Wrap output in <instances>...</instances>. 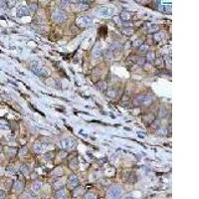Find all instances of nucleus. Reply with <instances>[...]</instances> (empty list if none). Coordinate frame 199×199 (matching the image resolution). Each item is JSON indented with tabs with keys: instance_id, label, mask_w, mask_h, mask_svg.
<instances>
[{
	"instance_id": "obj_12",
	"label": "nucleus",
	"mask_w": 199,
	"mask_h": 199,
	"mask_svg": "<svg viewBox=\"0 0 199 199\" xmlns=\"http://www.w3.org/2000/svg\"><path fill=\"white\" fill-rule=\"evenodd\" d=\"M12 187H13V190H14L15 192H21V191L23 190V188H24V182L19 181V180L15 181Z\"/></svg>"
},
{
	"instance_id": "obj_5",
	"label": "nucleus",
	"mask_w": 199,
	"mask_h": 199,
	"mask_svg": "<svg viewBox=\"0 0 199 199\" xmlns=\"http://www.w3.org/2000/svg\"><path fill=\"white\" fill-rule=\"evenodd\" d=\"M121 189L120 187L115 186V187H112L108 191V194H107V198L108 199H120L121 196Z\"/></svg>"
},
{
	"instance_id": "obj_15",
	"label": "nucleus",
	"mask_w": 199,
	"mask_h": 199,
	"mask_svg": "<svg viewBox=\"0 0 199 199\" xmlns=\"http://www.w3.org/2000/svg\"><path fill=\"white\" fill-rule=\"evenodd\" d=\"M20 171H21V173L24 175H28L30 173V169L29 167L26 165V164H23V165H21V167H20Z\"/></svg>"
},
{
	"instance_id": "obj_18",
	"label": "nucleus",
	"mask_w": 199,
	"mask_h": 199,
	"mask_svg": "<svg viewBox=\"0 0 199 199\" xmlns=\"http://www.w3.org/2000/svg\"><path fill=\"white\" fill-rule=\"evenodd\" d=\"M97 88L100 91L103 92V91L106 89V83H105V82H99V83L97 84Z\"/></svg>"
},
{
	"instance_id": "obj_26",
	"label": "nucleus",
	"mask_w": 199,
	"mask_h": 199,
	"mask_svg": "<svg viewBox=\"0 0 199 199\" xmlns=\"http://www.w3.org/2000/svg\"><path fill=\"white\" fill-rule=\"evenodd\" d=\"M6 197V194L3 190H0V199H5Z\"/></svg>"
},
{
	"instance_id": "obj_19",
	"label": "nucleus",
	"mask_w": 199,
	"mask_h": 199,
	"mask_svg": "<svg viewBox=\"0 0 199 199\" xmlns=\"http://www.w3.org/2000/svg\"><path fill=\"white\" fill-rule=\"evenodd\" d=\"M83 192V190H82V188H80L79 186H77L76 188H74V191H73V194H74V196H79V194H81V193Z\"/></svg>"
},
{
	"instance_id": "obj_25",
	"label": "nucleus",
	"mask_w": 199,
	"mask_h": 199,
	"mask_svg": "<svg viewBox=\"0 0 199 199\" xmlns=\"http://www.w3.org/2000/svg\"><path fill=\"white\" fill-rule=\"evenodd\" d=\"M7 171L10 172V173H14V172H15V168L12 167V166H8V167H7Z\"/></svg>"
},
{
	"instance_id": "obj_11",
	"label": "nucleus",
	"mask_w": 199,
	"mask_h": 199,
	"mask_svg": "<svg viewBox=\"0 0 199 199\" xmlns=\"http://www.w3.org/2000/svg\"><path fill=\"white\" fill-rule=\"evenodd\" d=\"M67 197H68V193L64 188L57 190L55 193V198L56 199H67Z\"/></svg>"
},
{
	"instance_id": "obj_16",
	"label": "nucleus",
	"mask_w": 199,
	"mask_h": 199,
	"mask_svg": "<svg viewBox=\"0 0 199 199\" xmlns=\"http://www.w3.org/2000/svg\"><path fill=\"white\" fill-rule=\"evenodd\" d=\"M120 16H121V19L122 20V21H127V20H128V19L131 18V15H129V13H127V11H123V12H121Z\"/></svg>"
},
{
	"instance_id": "obj_22",
	"label": "nucleus",
	"mask_w": 199,
	"mask_h": 199,
	"mask_svg": "<svg viewBox=\"0 0 199 199\" xmlns=\"http://www.w3.org/2000/svg\"><path fill=\"white\" fill-rule=\"evenodd\" d=\"M36 9H37V5L33 3V4H30V5H29V9H28V10H29V12H35Z\"/></svg>"
},
{
	"instance_id": "obj_27",
	"label": "nucleus",
	"mask_w": 199,
	"mask_h": 199,
	"mask_svg": "<svg viewBox=\"0 0 199 199\" xmlns=\"http://www.w3.org/2000/svg\"><path fill=\"white\" fill-rule=\"evenodd\" d=\"M149 28H150V29H149V31H151V32H153V31H156L157 30V25H152V26H150Z\"/></svg>"
},
{
	"instance_id": "obj_3",
	"label": "nucleus",
	"mask_w": 199,
	"mask_h": 199,
	"mask_svg": "<svg viewBox=\"0 0 199 199\" xmlns=\"http://www.w3.org/2000/svg\"><path fill=\"white\" fill-rule=\"evenodd\" d=\"M76 145H77V142L74 139H60V141H59V145L63 149H71L73 147H75Z\"/></svg>"
},
{
	"instance_id": "obj_29",
	"label": "nucleus",
	"mask_w": 199,
	"mask_h": 199,
	"mask_svg": "<svg viewBox=\"0 0 199 199\" xmlns=\"http://www.w3.org/2000/svg\"><path fill=\"white\" fill-rule=\"evenodd\" d=\"M125 199H134L133 197H132V196H127V197H126Z\"/></svg>"
},
{
	"instance_id": "obj_13",
	"label": "nucleus",
	"mask_w": 199,
	"mask_h": 199,
	"mask_svg": "<svg viewBox=\"0 0 199 199\" xmlns=\"http://www.w3.org/2000/svg\"><path fill=\"white\" fill-rule=\"evenodd\" d=\"M158 9L163 13H171L172 7H171L170 4H168V5H160L158 7Z\"/></svg>"
},
{
	"instance_id": "obj_2",
	"label": "nucleus",
	"mask_w": 199,
	"mask_h": 199,
	"mask_svg": "<svg viewBox=\"0 0 199 199\" xmlns=\"http://www.w3.org/2000/svg\"><path fill=\"white\" fill-rule=\"evenodd\" d=\"M97 14L101 17H109L115 14V9L109 6H101L98 8Z\"/></svg>"
},
{
	"instance_id": "obj_23",
	"label": "nucleus",
	"mask_w": 199,
	"mask_h": 199,
	"mask_svg": "<svg viewBox=\"0 0 199 199\" xmlns=\"http://www.w3.org/2000/svg\"><path fill=\"white\" fill-rule=\"evenodd\" d=\"M34 146H35V147H34V149H35V151H37V152H39V151L42 150V145H40V143H36Z\"/></svg>"
},
{
	"instance_id": "obj_21",
	"label": "nucleus",
	"mask_w": 199,
	"mask_h": 199,
	"mask_svg": "<svg viewBox=\"0 0 199 199\" xmlns=\"http://www.w3.org/2000/svg\"><path fill=\"white\" fill-rule=\"evenodd\" d=\"M127 180L129 181V182H134V181L136 180V175L134 174L133 172H129V176H128Z\"/></svg>"
},
{
	"instance_id": "obj_24",
	"label": "nucleus",
	"mask_w": 199,
	"mask_h": 199,
	"mask_svg": "<svg viewBox=\"0 0 199 199\" xmlns=\"http://www.w3.org/2000/svg\"><path fill=\"white\" fill-rule=\"evenodd\" d=\"M147 49H148V46H147V45H141L140 48H139V51H140V52H146Z\"/></svg>"
},
{
	"instance_id": "obj_7",
	"label": "nucleus",
	"mask_w": 199,
	"mask_h": 199,
	"mask_svg": "<svg viewBox=\"0 0 199 199\" xmlns=\"http://www.w3.org/2000/svg\"><path fill=\"white\" fill-rule=\"evenodd\" d=\"M152 102V99L149 96H146V95H142V96H139L135 99V102L134 103L136 105H148Z\"/></svg>"
},
{
	"instance_id": "obj_6",
	"label": "nucleus",
	"mask_w": 199,
	"mask_h": 199,
	"mask_svg": "<svg viewBox=\"0 0 199 199\" xmlns=\"http://www.w3.org/2000/svg\"><path fill=\"white\" fill-rule=\"evenodd\" d=\"M76 23L78 25L79 27H81V28H85V27H88V26H90L92 23H93V20L91 17L89 16H80L77 18L76 20Z\"/></svg>"
},
{
	"instance_id": "obj_1",
	"label": "nucleus",
	"mask_w": 199,
	"mask_h": 199,
	"mask_svg": "<svg viewBox=\"0 0 199 199\" xmlns=\"http://www.w3.org/2000/svg\"><path fill=\"white\" fill-rule=\"evenodd\" d=\"M31 67H32L33 72L36 73L37 75H39V76H41V77H47L49 75L48 69H47L46 67L42 66V65H41L39 62H37V61L33 62Z\"/></svg>"
},
{
	"instance_id": "obj_28",
	"label": "nucleus",
	"mask_w": 199,
	"mask_h": 199,
	"mask_svg": "<svg viewBox=\"0 0 199 199\" xmlns=\"http://www.w3.org/2000/svg\"><path fill=\"white\" fill-rule=\"evenodd\" d=\"M27 151V148H23L22 150H21V153H23V152H26Z\"/></svg>"
},
{
	"instance_id": "obj_9",
	"label": "nucleus",
	"mask_w": 199,
	"mask_h": 199,
	"mask_svg": "<svg viewBox=\"0 0 199 199\" xmlns=\"http://www.w3.org/2000/svg\"><path fill=\"white\" fill-rule=\"evenodd\" d=\"M16 15L18 17H23V16H28L29 15V10L26 6H20L16 11Z\"/></svg>"
},
{
	"instance_id": "obj_17",
	"label": "nucleus",
	"mask_w": 199,
	"mask_h": 199,
	"mask_svg": "<svg viewBox=\"0 0 199 199\" xmlns=\"http://www.w3.org/2000/svg\"><path fill=\"white\" fill-rule=\"evenodd\" d=\"M84 199H97V196L92 192H88L84 195Z\"/></svg>"
},
{
	"instance_id": "obj_4",
	"label": "nucleus",
	"mask_w": 199,
	"mask_h": 199,
	"mask_svg": "<svg viewBox=\"0 0 199 199\" xmlns=\"http://www.w3.org/2000/svg\"><path fill=\"white\" fill-rule=\"evenodd\" d=\"M52 18L57 23H63V22H65L68 19V16H67V14L63 10H56L52 14Z\"/></svg>"
},
{
	"instance_id": "obj_10",
	"label": "nucleus",
	"mask_w": 199,
	"mask_h": 199,
	"mask_svg": "<svg viewBox=\"0 0 199 199\" xmlns=\"http://www.w3.org/2000/svg\"><path fill=\"white\" fill-rule=\"evenodd\" d=\"M102 53H103V46H102L101 43H98L95 46L94 50H93V56L98 58V57H100L102 55Z\"/></svg>"
},
{
	"instance_id": "obj_14",
	"label": "nucleus",
	"mask_w": 199,
	"mask_h": 199,
	"mask_svg": "<svg viewBox=\"0 0 199 199\" xmlns=\"http://www.w3.org/2000/svg\"><path fill=\"white\" fill-rule=\"evenodd\" d=\"M31 189H32L34 192H38V191L41 189V183H40L39 181L34 182V183L32 184V186H31Z\"/></svg>"
},
{
	"instance_id": "obj_8",
	"label": "nucleus",
	"mask_w": 199,
	"mask_h": 199,
	"mask_svg": "<svg viewBox=\"0 0 199 199\" xmlns=\"http://www.w3.org/2000/svg\"><path fill=\"white\" fill-rule=\"evenodd\" d=\"M68 184L72 188H76L77 186H79V179L78 177L75 174H72L69 176V179H68Z\"/></svg>"
},
{
	"instance_id": "obj_20",
	"label": "nucleus",
	"mask_w": 199,
	"mask_h": 199,
	"mask_svg": "<svg viewBox=\"0 0 199 199\" xmlns=\"http://www.w3.org/2000/svg\"><path fill=\"white\" fill-rule=\"evenodd\" d=\"M154 58H155V56H154V53H153V52H148L146 60L148 61V62H152V61L154 60Z\"/></svg>"
},
{
	"instance_id": "obj_30",
	"label": "nucleus",
	"mask_w": 199,
	"mask_h": 199,
	"mask_svg": "<svg viewBox=\"0 0 199 199\" xmlns=\"http://www.w3.org/2000/svg\"><path fill=\"white\" fill-rule=\"evenodd\" d=\"M0 151H1V146H0Z\"/></svg>"
}]
</instances>
